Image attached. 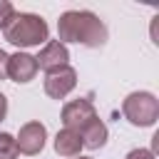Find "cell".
Returning <instances> with one entry per match:
<instances>
[{"label":"cell","mask_w":159,"mask_h":159,"mask_svg":"<svg viewBox=\"0 0 159 159\" xmlns=\"http://www.w3.org/2000/svg\"><path fill=\"white\" fill-rule=\"evenodd\" d=\"M37 75V62L32 55L27 52H15V55H7V77L12 82H30L32 77Z\"/></svg>","instance_id":"cell-8"},{"label":"cell","mask_w":159,"mask_h":159,"mask_svg":"<svg viewBox=\"0 0 159 159\" xmlns=\"http://www.w3.org/2000/svg\"><path fill=\"white\" fill-rule=\"evenodd\" d=\"M17 144H15V137L7 134V132H0V159H17Z\"/></svg>","instance_id":"cell-11"},{"label":"cell","mask_w":159,"mask_h":159,"mask_svg":"<svg viewBox=\"0 0 159 159\" xmlns=\"http://www.w3.org/2000/svg\"><path fill=\"white\" fill-rule=\"evenodd\" d=\"M35 62H37V70H45L50 75V72L62 70V67L70 65V50L60 40H47L45 47L40 50V55L35 57Z\"/></svg>","instance_id":"cell-6"},{"label":"cell","mask_w":159,"mask_h":159,"mask_svg":"<svg viewBox=\"0 0 159 159\" xmlns=\"http://www.w3.org/2000/svg\"><path fill=\"white\" fill-rule=\"evenodd\" d=\"M75 87H77V72L70 65L62 70H55L45 77V94L52 99H65Z\"/></svg>","instance_id":"cell-7"},{"label":"cell","mask_w":159,"mask_h":159,"mask_svg":"<svg viewBox=\"0 0 159 159\" xmlns=\"http://www.w3.org/2000/svg\"><path fill=\"white\" fill-rule=\"evenodd\" d=\"M107 37V25L89 10H67L57 20V40L62 45L77 42L84 47H102Z\"/></svg>","instance_id":"cell-1"},{"label":"cell","mask_w":159,"mask_h":159,"mask_svg":"<svg viewBox=\"0 0 159 159\" xmlns=\"http://www.w3.org/2000/svg\"><path fill=\"white\" fill-rule=\"evenodd\" d=\"M45 142H47V129L42 122H27L20 127L17 137H15V144H17V152L20 154H27V157H35L45 149Z\"/></svg>","instance_id":"cell-5"},{"label":"cell","mask_w":159,"mask_h":159,"mask_svg":"<svg viewBox=\"0 0 159 159\" xmlns=\"http://www.w3.org/2000/svg\"><path fill=\"white\" fill-rule=\"evenodd\" d=\"M122 114L134 127H152L159 119V99L152 92H132L122 102Z\"/></svg>","instance_id":"cell-3"},{"label":"cell","mask_w":159,"mask_h":159,"mask_svg":"<svg viewBox=\"0 0 159 159\" xmlns=\"http://www.w3.org/2000/svg\"><path fill=\"white\" fill-rule=\"evenodd\" d=\"M107 137H109L107 124H104L99 117H97V119H92V122L80 132L82 147H87V149H99V147H104V144H107Z\"/></svg>","instance_id":"cell-9"},{"label":"cell","mask_w":159,"mask_h":159,"mask_svg":"<svg viewBox=\"0 0 159 159\" xmlns=\"http://www.w3.org/2000/svg\"><path fill=\"white\" fill-rule=\"evenodd\" d=\"M55 152H57L60 157H67V159L80 157V152H82V139H80V134L72 132V129H60L57 137H55Z\"/></svg>","instance_id":"cell-10"},{"label":"cell","mask_w":159,"mask_h":159,"mask_svg":"<svg viewBox=\"0 0 159 159\" xmlns=\"http://www.w3.org/2000/svg\"><path fill=\"white\" fill-rule=\"evenodd\" d=\"M5 114H7V97L0 92V122L5 119Z\"/></svg>","instance_id":"cell-15"},{"label":"cell","mask_w":159,"mask_h":159,"mask_svg":"<svg viewBox=\"0 0 159 159\" xmlns=\"http://www.w3.org/2000/svg\"><path fill=\"white\" fill-rule=\"evenodd\" d=\"M80 159H92V157H80Z\"/></svg>","instance_id":"cell-16"},{"label":"cell","mask_w":159,"mask_h":159,"mask_svg":"<svg viewBox=\"0 0 159 159\" xmlns=\"http://www.w3.org/2000/svg\"><path fill=\"white\" fill-rule=\"evenodd\" d=\"M7 77V52L0 50V80Z\"/></svg>","instance_id":"cell-14"},{"label":"cell","mask_w":159,"mask_h":159,"mask_svg":"<svg viewBox=\"0 0 159 159\" xmlns=\"http://www.w3.org/2000/svg\"><path fill=\"white\" fill-rule=\"evenodd\" d=\"M124 159H154V152H152V149H142V147H139V149H132Z\"/></svg>","instance_id":"cell-13"},{"label":"cell","mask_w":159,"mask_h":159,"mask_svg":"<svg viewBox=\"0 0 159 159\" xmlns=\"http://www.w3.org/2000/svg\"><path fill=\"white\" fill-rule=\"evenodd\" d=\"M15 15V7L10 0H0V27H5L10 22V17Z\"/></svg>","instance_id":"cell-12"},{"label":"cell","mask_w":159,"mask_h":159,"mask_svg":"<svg viewBox=\"0 0 159 159\" xmlns=\"http://www.w3.org/2000/svg\"><path fill=\"white\" fill-rule=\"evenodd\" d=\"M2 35L15 47H35V45H45L47 42L50 27H47V22L40 15L15 12L10 17V22L2 27Z\"/></svg>","instance_id":"cell-2"},{"label":"cell","mask_w":159,"mask_h":159,"mask_svg":"<svg viewBox=\"0 0 159 159\" xmlns=\"http://www.w3.org/2000/svg\"><path fill=\"white\" fill-rule=\"evenodd\" d=\"M92 119H97V109L94 104L87 99V97H80V99H72L62 107V124L65 129H72V132H82Z\"/></svg>","instance_id":"cell-4"}]
</instances>
